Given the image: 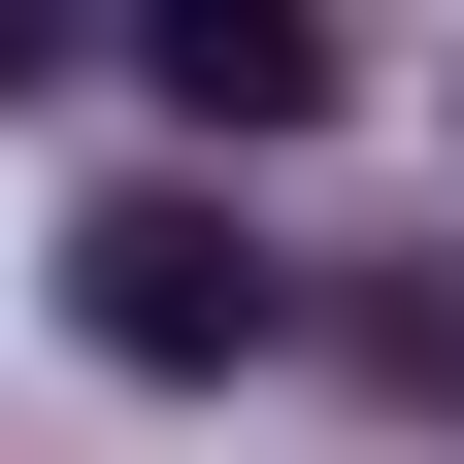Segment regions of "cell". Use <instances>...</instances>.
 <instances>
[{
  "instance_id": "6da1fadb",
  "label": "cell",
  "mask_w": 464,
  "mask_h": 464,
  "mask_svg": "<svg viewBox=\"0 0 464 464\" xmlns=\"http://www.w3.org/2000/svg\"><path fill=\"white\" fill-rule=\"evenodd\" d=\"M67 332H100L133 398L266 365V232H232V199H100V232H67Z\"/></svg>"
},
{
  "instance_id": "7a4b0ae2",
  "label": "cell",
  "mask_w": 464,
  "mask_h": 464,
  "mask_svg": "<svg viewBox=\"0 0 464 464\" xmlns=\"http://www.w3.org/2000/svg\"><path fill=\"white\" fill-rule=\"evenodd\" d=\"M133 67H166V133H332V34L299 0H166Z\"/></svg>"
},
{
  "instance_id": "3957f363",
  "label": "cell",
  "mask_w": 464,
  "mask_h": 464,
  "mask_svg": "<svg viewBox=\"0 0 464 464\" xmlns=\"http://www.w3.org/2000/svg\"><path fill=\"white\" fill-rule=\"evenodd\" d=\"M0 100H34V0H0Z\"/></svg>"
}]
</instances>
